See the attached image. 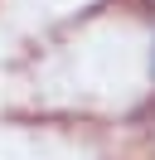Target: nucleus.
<instances>
[{"instance_id": "1", "label": "nucleus", "mask_w": 155, "mask_h": 160, "mask_svg": "<svg viewBox=\"0 0 155 160\" xmlns=\"http://www.w3.org/2000/svg\"><path fill=\"white\" fill-rule=\"evenodd\" d=\"M141 10H145V15H155V0H141Z\"/></svg>"}, {"instance_id": "2", "label": "nucleus", "mask_w": 155, "mask_h": 160, "mask_svg": "<svg viewBox=\"0 0 155 160\" xmlns=\"http://www.w3.org/2000/svg\"><path fill=\"white\" fill-rule=\"evenodd\" d=\"M150 78H155V53H150Z\"/></svg>"}]
</instances>
